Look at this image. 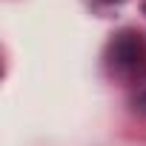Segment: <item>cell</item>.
Listing matches in <instances>:
<instances>
[{"label": "cell", "mask_w": 146, "mask_h": 146, "mask_svg": "<svg viewBox=\"0 0 146 146\" xmlns=\"http://www.w3.org/2000/svg\"><path fill=\"white\" fill-rule=\"evenodd\" d=\"M106 3H117V0H106Z\"/></svg>", "instance_id": "obj_1"}]
</instances>
